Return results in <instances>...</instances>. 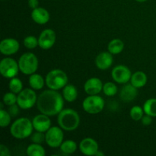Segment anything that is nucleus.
Wrapping results in <instances>:
<instances>
[{"label": "nucleus", "instance_id": "f03ea898", "mask_svg": "<svg viewBox=\"0 0 156 156\" xmlns=\"http://www.w3.org/2000/svg\"><path fill=\"white\" fill-rule=\"evenodd\" d=\"M57 120L59 126L66 131L75 130L80 123L79 114L73 109L62 110L58 114Z\"/></svg>", "mask_w": 156, "mask_h": 156}, {"label": "nucleus", "instance_id": "dca6fc26", "mask_svg": "<svg viewBox=\"0 0 156 156\" xmlns=\"http://www.w3.org/2000/svg\"><path fill=\"white\" fill-rule=\"evenodd\" d=\"M113 63L112 53L108 52H101L95 59L96 66L101 70L109 69Z\"/></svg>", "mask_w": 156, "mask_h": 156}, {"label": "nucleus", "instance_id": "bb28decb", "mask_svg": "<svg viewBox=\"0 0 156 156\" xmlns=\"http://www.w3.org/2000/svg\"><path fill=\"white\" fill-rule=\"evenodd\" d=\"M103 91L105 95L109 96V97H112V96L115 95L117 92V87L116 85L113 82H106L103 86Z\"/></svg>", "mask_w": 156, "mask_h": 156}, {"label": "nucleus", "instance_id": "6ab92c4d", "mask_svg": "<svg viewBox=\"0 0 156 156\" xmlns=\"http://www.w3.org/2000/svg\"><path fill=\"white\" fill-rule=\"evenodd\" d=\"M131 84L136 88H142L145 86L147 83V76L145 73L142 71L136 72L131 76Z\"/></svg>", "mask_w": 156, "mask_h": 156}, {"label": "nucleus", "instance_id": "7c9ffc66", "mask_svg": "<svg viewBox=\"0 0 156 156\" xmlns=\"http://www.w3.org/2000/svg\"><path fill=\"white\" fill-rule=\"evenodd\" d=\"M24 47L27 49H34L37 45H39L38 40L34 36H28L24 40Z\"/></svg>", "mask_w": 156, "mask_h": 156}, {"label": "nucleus", "instance_id": "5701e85b", "mask_svg": "<svg viewBox=\"0 0 156 156\" xmlns=\"http://www.w3.org/2000/svg\"><path fill=\"white\" fill-rule=\"evenodd\" d=\"M27 155L29 156H44L46 152L44 147L41 144L34 143L27 147Z\"/></svg>", "mask_w": 156, "mask_h": 156}, {"label": "nucleus", "instance_id": "c9c22d12", "mask_svg": "<svg viewBox=\"0 0 156 156\" xmlns=\"http://www.w3.org/2000/svg\"><path fill=\"white\" fill-rule=\"evenodd\" d=\"M38 5H39L38 0H28V5L31 9H36V8L38 7Z\"/></svg>", "mask_w": 156, "mask_h": 156}, {"label": "nucleus", "instance_id": "39448f33", "mask_svg": "<svg viewBox=\"0 0 156 156\" xmlns=\"http://www.w3.org/2000/svg\"><path fill=\"white\" fill-rule=\"evenodd\" d=\"M20 71L25 75H32L38 68L37 57L32 53H24L18 61Z\"/></svg>", "mask_w": 156, "mask_h": 156}, {"label": "nucleus", "instance_id": "2eb2a0df", "mask_svg": "<svg viewBox=\"0 0 156 156\" xmlns=\"http://www.w3.org/2000/svg\"><path fill=\"white\" fill-rule=\"evenodd\" d=\"M102 82L98 78H91L85 83L84 89L85 91L89 95H95L103 90Z\"/></svg>", "mask_w": 156, "mask_h": 156}, {"label": "nucleus", "instance_id": "a211bd4d", "mask_svg": "<svg viewBox=\"0 0 156 156\" xmlns=\"http://www.w3.org/2000/svg\"><path fill=\"white\" fill-rule=\"evenodd\" d=\"M137 94H138L137 88L133 86L132 84H128L123 87L120 91V97L123 101L129 102L136 98Z\"/></svg>", "mask_w": 156, "mask_h": 156}, {"label": "nucleus", "instance_id": "a878e982", "mask_svg": "<svg viewBox=\"0 0 156 156\" xmlns=\"http://www.w3.org/2000/svg\"><path fill=\"white\" fill-rule=\"evenodd\" d=\"M23 85L21 81L18 78H12L9 82V89L15 94H19L22 91Z\"/></svg>", "mask_w": 156, "mask_h": 156}, {"label": "nucleus", "instance_id": "9b49d317", "mask_svg": "<svg viewBox=\"0 0 156 156\" xmlns=\"http://www.w3.org/2000/svg\"><path fill=\"white\" fill-rule=\"evenodd\" d=\"M56 42V33L52 29H46L41 32L38 43L41 48L44 50L50 49Z\"/></svg>", "mask_w": 156, "mask_h": 156}, {"label": "nucleus", "instance_id": "4c0bfd02", "mask_svg": "<svg viewBox=\"0 0 156 156\" xmlns=\"http://www.w3.org/2000/svg\"><path fill=\"white\" fill-rule=\"evenodd\" d=\"M136 1L139 2H146L147 1V0H136Z\"/></svg>", "mask_w": 156, "mask_h": 156}, {"label": "nucleus", "instance_id": "4be33fe9", "mask_svg": "<svg viewBox=\"0 0 156 156\" xmlns=\"http://www.w3.org/2000/svg\"><path fill=\"white\" fill-rule=\"evenodd\" d=\"M29 85L33 89L41 90L44 85V80L39 74H32L29 78Z\"/></svg>", "mask_w": 156, "mask_h": 156}, {"label": "nucleus", "instance_id": "c85d7f7f", "mask_svg": "<svg viewBox=\"0 0 156 156\" xmlns=\"http://www.w3.org/2000/svg\"><path fill=\"white\" fill-rule=\"evenodd\" d=\"M11 117H12V116L10 115L9 112L4 111L3 109H1V111H0V126H1V127H6L10 124Z\"/></svg>", "mask_w": 156, "mask_h": 156}, {"label": "nucleus", "instance_id": "e433bc0d", "mask_svg": "<svg viewBox=\"0 0 156 156\" xmlns=\"http://www.w3.org/2000/svg\"><path fill=\"white\" fill-rule=\"evenodd\" d=\"M95 155H98H98L103 156V155H104V153H103V152H99V151H98V152L97 153H96Z\"/></svg>", "mask_w": 156, "mask_h": 156}, {"label": "nucleus", "instance_id": "b1692460", "mask_svg": "<svg viewBox=\"0 0 156 156\" xmlns=\"http://www.w3.org/2000/svg\"><path fill=\"white\" fill-rule=\"evenodd\" d=\"M77 149V144L73 140H66L63 142L60 146L61 152L66 155H70L74 153Z\"/></svg>", "mask_w": 156, "mask_h": 156}, {"label": "nucleus", "instance_id": "aec40b11", "mask_svg": "<svg viewBox=\"0 0 156 156\" xmlns=\"http://www.w3.org/2000/svg\"><path fill=\"white\" fill-rule=\"evenodd\" d=\"M62 95L66 101L68 102H73L78 97L77 88L73 85H66L62 91Z\"/></svg>", "mask_w": 156, "mask_h": 156}, {"label": "nucleus", "instance_id": "473e14b6", "mask_svg": "<svg viewBox=\"0 0 156 156\" xmlns=\"http://www.w3.org/2000/svg\"><path fill=\"white\" fill-rule=\"evenodd\" d=\"M19 108L20 107L18 106V104H17V105L15 104V105L9 106V113L10 114V115L12 116V117H16L18 114V113H19Z\"/></svg>", "mask_w": 156, "mask_h": 156}, {"label": "nucleus", "instance_id": "72a5a7b5", "mask_svg": "<svg viewBox=\"0 0 156 156\" xmlns=\"http://www.w3.org/2000/svg\"><path fill=\"white\" fill-rule=\"evenodd\" d=\"M152 117L148 115V114H146V116H143V118L141 119L142 123H143L144 126H149V125H150L152 122Z\"/></svg>", "mask_w": 156, "mask_h": 156}, {"label": "nucleus", "instance_id": "7ed1b4c3", "mask_svg": "<svg viewBox=\"0 0 156 156\" xmlns=\"http://www.w3.org/2000/svg\"><path fill=\"white\" fill-rule=\"evenodd\" d=\"M33 128V123L28 118L21 117L12 123L10 127V133L15 138L23 140L30 136Z\"/></svg>", "mask_w": 156, "mask_h": 156}, {"label": "nucleus", "instance_id": "1a4fd4ad", "mask_svg": "<svg viewBox=\"0 0 156 156\" xmlns=\"http://www.w3.org/2000/svg\"><path fill=\"white\" fill-rule=\"evenodd\" d=\"M18 64L12 58H5L0 63V72L5 78L12 79L18 73Z\"/></svg>", "mask_w": 156, "mask_h": 156}, {"label": "nucleus", "instance_id": "0eeeda50", "mask_svg": "<svg viewBox=\"0 0 156 156\" xmlns=\"http://www.w3.org/2000/svg\"><path fill=\"white\" fill-rule=\"evenodd\" d=\"M37 101L35 91L30 88H25L18 94L17 104L21 109L27 110L31 108L36 104Z\"/></svg>", "mask_w": 156, "mask_h": 156}, {"label": "nucleus", "instance_id": "f8f14e48", "mask_svg": "<svg viewBox=\"0 0 156 156\" xmlns=\"http://www.w3.org/2000/svg\"><path fill=\"white\" fill-rule=\"evenodd\" d=\"M19 50V43L13 38H6L0 44V51L6 56L15 54Z\"/></svg>", "mask_w": 156, "mask_h": 156}, {"label": "nucleus", "instance_id": "423d86ee", "mask_svg": "<svg viewBox=\"0 0 156 156\" xmlns=\"http://www.w3.org/2000/svg\"><path fill=\"white\" fill-rule=\"evenodd\" d=\"M82 107L85 112L91 114H96L101 112L105 107V101L101 96L90 95L87 97L82 103Z\"/></svg>", "mask_w": 156, "mask_h": 156}, {"label": "nucleus", "instance_id": "4468645a", "mask_svg": "<svg viewBox=\"0 0 156 156\" xmlns=\"http://www.w3.org/2000/svg\"><path fill=\"white\" fill-rule=\"evenodd\" d=\"M48 117L44 114L37 115L32 120L34 129L40 132H47L51 126V121Z\"/></svg>", "mask_w": 156, "mask_h": 156}, {"label": "nucleus", "instance_id": "2f4dec72", "mask_svg": "<svg viewBox=\"0 0 156 156\" xmlns=\"http://www.w3.org/2000/svg\"><path fill=\"white\" fill-rule=\"evenodd\" d=\"M30 140L34 143H37V144H41L45 140V135L43 132L37 131L34 133H33L30 136Z\"/></svg>", "mask_w": 156, "mask_h": 156}, {"label": "nucleus", "instance_id": "9d476101", "mask_svg": "<svg viewBox=\"0 0 156 156\" xmlns=\"http://www.w3.org/2000/svg\"><path fill=\"white\" fill-rule=\"evenodd\" d=\"M111 76L117 83L125 84L130 80L132 75L128 67L123 65H119L113 69Z\"/></svg>", "mask_w": 156, "mask_h": 156}, {"label": "nucleus", "instance_id": "412c9836", "mask_svg": "<svg viewBox=\"0 0 156 156\" xmlns=\"http://www.w3.org/2000/svg\"><path fill=\"white\" fill-rule=\"evenodd\" d=\"M124 44L120 39H114L108 44V51L112 54H119L123 51Z\"/></svg>", "mask_w": 156, "mask_h": 156}, {"label": "nucleus", "instance_id": "f3484780", "mask_svg": "<svg viewBox=\"0 0 156 156\" xmlns=\"http://www.w3.org/2000/svg\"><path fill=\"white\" fill-rule=\"evenodd\" d=\"M31 18L37 24H45L50 20V14L44 8L37 7L32 11Z\"/></svg>", "mask_w": 156, "mask_h": 156}, {"label": "nucleus", "instance_id": "393cba45", "mask_svg": "<svg viewBox=\"0 0 156 156\" xmlns=\"http://www.w3.org/2000/svg\"><path fill=\"white\" fill-rule=\"evenodd\" d=\"M144 112L151 117H156V98L148 99L143 105Z\"/></svg>", "mask_w": 156, "mask_h": 156}, {"label": "nucleus", "instance_id": "cd10ccee", "mask_svg": "<svg viewBox=\"0 0 156 156\" xmlns=\"http://www.w3.org/2000/svg\"><path fill=\"white\" fill-rule=\"evenodd\" d=\"M144 110L140 106H134L130 110V117L135 121H139L143 117Z\"/></svg>", "mask_w": 156, "mask_h": 156}, {"label": "nucleus", "instance_id": "6e6552de", "mask_svg": "<svg viewBox=\"0 0 156 156\" xmlns=\"http://www.w3.org/2000/svg\"><path fill=\"white\" fill-rule=\"evenodd\" d=\"M63 133L58 126L50 127L45 134V141L49 146L57 148L61 146L63 140Z\"/></svg>", "mask_w": 156, "mask_h": 156}, {"label": "nucleus", "instance_id": "ddd939ff", "mask_svg": "<svg viewBox=\"0 0 156 156\" xmlns=\"http://www.w3.org/2000/svg\"><path fill=\"white\" fill-rule=\"evenodd\" d=\"M79 149L85 155H95L99 151L98 143L91 138H85L82 140L79 145Z\"/></svg>", "mask_w": 156, "mask_h": 156}, {"label": "nucleus", "instance_id": "c756f323", "mask_svg": "<svg viewBox=\"0 0 156 156\" xmlns=\"http://www.w3.org/2000/svg\"><path fill=\"white\" fill-rule=\"evenodd\" d=\"M17 100H18V96L15 95V93L12 92V91L6 93L3 97V102L5 105H8V106L17 104Z\"/></svg>", "mask_w": 156, "mask_h": 156}, {"label": "nucleus", "instance_id": "20e7f679", "mask_svg": "<svg viewBox=\"0 0 156 156\" xmlns=\"http://www.w3.org/2000/svg\"><path fill=\"white\" fill-rule=\"evenodd\" d=\"M67 75L61 69L51 70L46 76V84L50 89H60L67 85Z\"/></svg>", "mask_w": 156, "mask_h": 156}, {"label": "nucleus", "instance_id": "f704fd0d", "mask_svg": "<svg viewBox=\"0 0 156 156\" xmlns=\"http://www.w3.org/2000/svg\"><path fill=\"white\" fill-rule=\"evenodd\" d=\"M0 155L1 156H9L10 155V152L9 149L4 146L3 144L0 145Z\"/></svg>", "mask_w": 156, "mask_h": 156}, {"label": "nucleus", "instance_id": "f257e3e1", "mask_svg": "<svg viewBox=\"0 0 156 156\" xmlns=\"http://www.w3.org/2000/svg\"><path fill=\"white\" fill-rule=\"evenodd\" d=\"M37 108L42 114L47 116L59 114L64 106L63 98L56 90H46L43 91L37 101Z\"/></svg>", "mask_w": 156, "mask_h": 156}]
</instances>
